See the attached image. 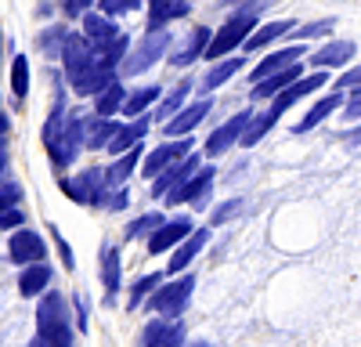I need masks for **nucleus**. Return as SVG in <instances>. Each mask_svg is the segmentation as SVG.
<instances>
[{
	"mask_svg": "<svg viewBox=\"0 0 361 347\" xmlns=\"http://www.w3.org/2000/svg\"><path fill=\"white\" fill-rule=\"evenodd\" d=\"M148 29H163L166 22H170V4L173 0H148Z\"/></svg>",
	"mask_w": 361,
	"mask_h": 347,
	"instance_id": "a19ab883",
	"label": "nucleus"
},
{
	"mask_svg": "<svg viewBox=\"0 0 361 347\" xmlns=\"http://www.w3.org/2000/svg\"><path fill=\"white\" fill-rule=\"evenodd\" d=\"M62 76H66V83H73L90 62H94V47H90L87 40H83V33H66V44H62Z\"/></svg>",
	"mask_w": 361,
	"mask_h": 347,
	"instance_id": "6e6552de",
	"label": "nucleus"
},
{
	"mask_svg": "<svg viewBox=\"0 0 361 347\" xmlns=\"http://www.w3.org/2000/svg\"><path fill=\"white\" fill-rule=\"evenodd\" d=\"M238 210H243V199H228V202H221V207L214 210V221H217V224H224V221H231Z\"/></svg>",
	"mask_w": 361,
	"mask_h": 347,
	"instance_id": "de8ad7c7",
	"label": "nucleus"
},
{
	"mask_svg": "<svg viewBox=\"0 0 361 347\" xmlns=\"http://www.w3.org/2000/svg\"><path fill=\"white\" fill-rule=\"evenodd\" d=\"M159 282H163V275H159V272H152V275H141V279L130 286V304H127V308L134 311V308H137V304H141L148 293H152V289H156Z\"/></svg>",
	"mask_w": 361,
	"mask_h": 347,
	"instance_id": "4c0bfd02",
	"label": "nucleus"
},
{
	"mask_svg": "<svg viewBox=\"0 0 361 347\" xmlns=\"http://www.w3.org/2000/svg\"><path fill=\"white\" fill-rule=\"evenodd\" d=\"M214 178H217L214 166H199V170L188 174V178L180 181L173 192H166V202H202L206 192L214 188Z\"/></svg>",
	"mask_w": 361,
	"mask_h": 347,
	"instance_id": "9d476101",
	"label": "nucleus"
},
{
	"mask_svg": "<svg viewBox=\"0 0 361 347\" xmlns=\"http://www.w3.org/2000/svg\"><path fill=\"white\" fill-rule=\"evenodd\" d=\"M29 347H47V343H44L40 336H33V340H29Z\"/></svg>",
	"mask_w": 361,
	"mask_h": 347,
	"instance_id": "13d9d810",
	"label": "nucleus"
},
{
	"mask_svg": "<svg viewBox=\"0 0 361 347\" xmlns=\"http://www.w3.org/2000/svg\"><path fill=\"white\" fill-rule=\"evenodd\" d=\"M0 47H4V37H0Z\"/></svg>",
	"mask_w": 361,
	"mask_h": 347,
	"instance_id": "052dcab7",
	"label": "nucleus"
},
{
	"mask_svg": "<svg viewBox=\"0 0 361 347\" xmlns=\"http://www.w3.org/2000/svg\"><path fill=\"white\" fill-rule=\"evenodd\" d=\"M98 8H102V15L116 18V15H127V11H137V8H141V0H98Z\"/></svg>",
	"mask_w": 361,
	"mask_h": 347,
	"instance_id": "79ce46f5",
	"label": "nucleus"
},
{
	"mask_svg": "<svg viewBox=\"0 0 361 347\" xmlns=\"http://www.w3.org/2000/svg\"><path fill=\"white\" fill-rule=\"evenodd\" d=\"M264 11V0H250V4L238 8L224 25H221V33L209 37V47H206V58H224L228 51H235L238 44H243L250 33H253V25H257V15Z\"/></svg>",
	"mask_w": 361,
	"mask_h": 347,
	"instance_id": "f03ea898",
	"label": "nucleus"
},
{
	"mask_svg": "<svg viewBox=\"0 0 361 347\" xmlns=\"http://www.w3.org/2000/svg\"><path fill=\"white\" fill-rule=\"evenodd\" d=\"M192 289H195V275H180V279H173V282H159L156 289H152V311L156 315H166V318H177L180 311L188 308V300H192Z\"/></svg>",
	"mask_w": 361,
	"mask_h": 347,
	"instance_id": "423d86ee",
	"label": "nucleus"
},
{
	"mask_svg": "<svg viewBox=\"0 0 361 347\" xmlns=\"http://www.w3.org/2000/svg\"><path fill=\"white\" fill-rule=\"evenodd\" d=\"M22 185L18 181H0V210H11V207H22Z\"/></svg>",
	"mask_w": 361,
	"mask_h": 347,
	"instance_id": "ea45409f",
	"label": "nucleus"
},
{
	"mask_svg": "<svg viewBox=\"0 0 361 347\" xmlns=\"http://www.w3.org/2000/svg\"><path fill=\"white\" fill-rule=\"evenodd\" d=\"M188 15V0H173L170 4V18H185Z\"/></svg>",
	"mask_w": 361,
	"mask_h": 347,
	"instance_id": "603ef678",
	"label": "nucleus"
},
{
	"mask_svg": "<svg viewBox=\"0 0 361 347\" xmlns=\"http://www.w3.org/2000/svg\"><path fill=\"white\" fill-rule=\"evenodd\" d=\"M286 33H293V22H289V18H279V22H267V25H260L257 33H250L243 44H246V51H260V47L275 44V40H279V37H286Z\"/></svg>",
	"mask_w": 361,
	"mask_h": 347,
	"instance_id": "c756f323",
	"label": "nucleus"
},
{
	"mask_svg": "<svg viewBox=\"0 0 361 347\" xmlns=\"http://www.w3.org/2000/svg\"><path fill=\"white\" fill-rule=\"evenodd\" d=\"M141 152H145V145H141V141H137V145H130L127 152H119V156L109 163V170H105V188H123V185L130 181V174L137 170Z\"/></svg>",
	"mask_w": 361,
	"mask_h": 347,
	"instance_id": "a211bd4d",
	"label": "nucleus"
},
{
	"mask_svg": "<svg viewBox=\"0 0 361 347\" xmlns=\"http://www.w3.org/2000/svg\"><path fill=\"white\" fill-rule=\"evenodd\" d=\"M66 33H69L66 25H47V29H40L37 47H40L47 58H58V54H62V44H66Z\"/></svg>",
	"mask_w": 361,
	"mask_h": 347,
	"instance_id": "72a5a7b5",
	"label": "nucleus"
},
{
	"mask_svg": "<svg viewBox=\"0 0 361 347\" xmlns=\"http://www.w3.org/2000/svg\"><path fill=\"white\" fill-rule=\"evenodd\" d=\"M83 138H87V116L83 112H66V123L58 130V138L47 145V159L54 170H69L76 159H80V149H83Z\"/></svg>",
	"mask_w": 361,
	"mask_h": 347,
	"instance_id": "7ed1b4c3",
	"label": "nucleus"
},
{
	"mask_svg": "<svg viewBox=\"0 0 361 347\" xmlns=\"http://www.w3.org/2000/svg\"><path fill=\"white\" fill-rule=\"evenodd\" d=\"M250 116H253V112H238V116H231L224 127H217L214 134H209V138H206V156H224L231 145L243 138V130H246V123H250Z\"/></svg>",
	"mask_w": 361,
	"mask_h": 347,
	"instance_id": "2eb2a0df",
	"label": "nucleus"
},
{
	"mask_svg": "<svg viewBox=\"0 0 361 347\" xmlns=\"http://www.w3.org/2000/svg\"><path fill=\"white\" fill-rule=\"evenodd\" d=\"M11 95H15L18 105H22L25 95H29V58H25V54H15V58H11Z\"/></svg>",
	"mask_w": 361,
	"mask_h": 347,
	"instance_id": "473e14b6",
	"label": "nucleus"
},
{
	"mask_svg": "<svg viewBox=\"0 0 361 347\" xmlns=\"http://www.w3.org/2000/svg\"><path fill=\"white\" fill-rule=\"evenodd\" d=\"M340 102H343V91H333V95H325L322 102H314V109H311L300 123H296V134H307L311 127H318L329 112H336V109H340Z\"/></svg>",
	"mask_w": 361,
	"mask_h": 347,
	"instance_id": "7c9ffc66",
	"label": "nucleus"
},
{
	"mask_svg": "<svg viewBox=\"0 0 361 347\" xmlns=\"http://www.w3.org/2000/svg\"><path fill=\"white\" fill-rule=\"evenodd\" d=\"M25 224V210L22 207H11V210H0V231H15Z\"/></svg>",
	"mask_w": 361,
	"mask_h": 347,
	"instance_id": "37998d69",
	"label": "nucleus"
},
{
	"mask_svg": "<svg viewBox=\"0 0 361 347\" xmlns=\"http://www.w3.org/2000/svg\"><path fill=\"white\" fill-rule=\"evenodd\" d=\"M4 170H8V141L0 138V181H4Z\"/></svg>",
	"mask_w": 361,
	"mask_h": 347,
	"instance_id": "5fc2aeb1",
	"label": "nucleus"
},
{
	"mask_svg": "<svg viewBox=\"0 0 361 347\" xmlns=\"http://www.w3.org/2000/svg\"><path fill=\"white\" fill-rule=\"evenodd\" d=\"M209 37H214V33H209L206 25H195L192 33H188V40H185V47H180V51L170 58V62H173V66H180V69H185V66H192L195 58H202V54H206V47H209Z\"/></svg>",
	"mask_w": 361,
	"mask_h": 347,
	"instance_id": "a878e982",
	"label": "nucleus"
},
{
	"mask_svg": "<svg viewBox=\"0 0 361 347\" xmlns=\"http://www.w3.org/2000/svg\"><path fill=\"white\" fill-rule=\"evenodd\" d=\"M8 257L15 260V264H37V260H44L47 257V243H44V236L40 231H33V228H15L11 231V239H8Z\"/></svg>",
	"mask_w": 361,
	"mask_h": 347,
	"instance_id": "0eeeda50",
	"label": "nucleus"
},
{
	"mask_svg": "<svg viewBox=\"0 0 361 347\" xmlns=\"http://www.w3.org/2000/svg\"><path fill=\"white\" fill-rule=\"evenodd\" d=\"M357 83H361V66H354L350 73H343L336 80V91H347V87H357Z\"/></svg>",
	"mask_w": 361,
	"mask_h": 347,
	"instance_id": "8fccbe9b",
	"label": "nucleus"
},
{
	"mask_svg": "<svg viewBox=\"0 0 361 347\" xmlns=\"http://www.w3.org/2000/svg\"><path fill=\"white\" fill-rule=\"evenodd\" d=\"M347 116L354 120V116H361V83L354 87V95H350V102H347Z\"/></svg>",
	"mask_w": 361,
	"mask_h": 347,
	"instance_id": "3c124183",
	"label": "nucleus"
},
{
	"mask_svg": "<svg viewBox=\"0 0 361 347\" xmlns=\"http://www.w3.org/2000/svg\"><path fill=\"white\" fill-rule=\"evenodd\" d=\"M300 73H304V66H300V62H289L286 69H279V73H271V76L257 80V83H253V98H275L279 91H286L293 80H300Z\"/></svg>",
	"mask_w": 361,
	"mask_h": 347,
	"instance_id": "5701e85b",
	"label": "nucleus"
},
{
	"mask_svg": "<svg viewBox=\"0 0 361 347\" xmlns=\"http://www.w3.org/2000/svg\"><path fill=\"white\" fill-rule=\"evenodd\" d=\"M58 185H62V192H66L73 202H80V207H102V199H105V192H109L102 166H87V170L73 174V178H62Z\"/></svg>",
	"mask_w": 361,
	"mask_h": 347,
	"instance_id": "39448f33",
	"label": "nucleus"
},
{
	"mask_svg": "<svg viewBox=\"0 0 361 347\" xmlns=\"http://www.w3.org/2000/svg\"><path fill=\"white\" fill-rule=\"evenodd\" d=\"M188 333H185V322H173V318H156L148 322L145 333H141V347H185Z\"/></svg>",
	"mask_w": 361,
	"mask_h": 347,
	"instance_id": "f8f14e48",
	"label": "nucleus"
},
{
	"mask_svg": "<svg viewBox=\"0 0 361 347\" xmlns=\"http://www.w3.org/2000/svg\"><path fill=\"white\" fill-rule=\"evenodd\" d=\"M246 62H243V58H224V62H217L214 69H209L206 73V87H221L224 80H231L238 69H243Z\"/></svg>",
	"mask_w": 361,
	"mask_h": 347,
	"instance_id": "c9c22d12",
	"label": "nucleus"
},
{
	"mask_svg": "<svg viewBox=\"0 0 361 347\" xmlns=\"http://www.w3.org/2000/svg\"><path fill=\"white\" fill-rule=\"evenodd\" d=\"M159 224H163V214H145V217L127 224V239H148Z\"/></svg>",
	"mask_w": 361,
	"mask_h": 347,
	"instance_id": "e433bc0d",
	"label": "nucleus"
},
{
	"mask_svg": "<svg viewBox=\"0 0 361 347\" xmlns=\"http://www.w3.org/2000/svg\"><path fill=\"white\" fill-rule=\"evenodd\" d=\"M170 44H173V37L166 33V29H148V33L137 40V47L123 54V62H119V69H123L127 76L152 69V66L159 62V58L170 51Z\"/></svg>",
	"mask_w": 361,
	"mask_h": 347,
	"instance_id": "20e7f679",
	"label": "nucleus"
},
{
	"mask_svg": "<svg viewBox=\"0 0 361 347\" xmlns=\"http://www.w3.org/2000/svg\"><path fill=\"white\" fill-rule=\"evenodd\" d=\"M47 286H51V264L37 260V264H25L22 268V275H18V293L22 297H40Z\"/></svg>",
	"mask_w": 361,
	"mask_h": 347,
	"instance_id": "393cba45",
	"label": "nucleus"
},
{
	"mask_svg": "<svg viewBox=\"0 0 361 347\" xmlns=\"http://www.w3.org/2000/svg\"><path fill=\"white\" fill-rule=\"evenodd\" d=\"M76 318H80V333H87V304L80 300V293H76Z\"/></svg>",
	"mask_w": 361,
	"mask_h": 347,
	"instance_id": "864d4df0",
	"label": "nucleus"
},
{
	"mask_svg": "<svg viewBox=\"0 0 361 347\" xmlns=\"http://www.w3.org/2000/svg\"><path fill=\"white\" fill-rule=\"evenodd\" d=\"M209 243V231L206 228H195V231H188V236L185 239H180L177 246H173V257H170V264H166V272H185L188 264H192V260L202 253V246Z\"/></svg>",
	"mask_w": 361,
	"mask_h": 347,
	"instance_id": "f3484780",
	"label": "nucleus"
},
{
	"mask_svg": "<svg viewBox=\"0 0 361 347\" xmlns=\"http://www.w3.org/2000/svg\"><path fill=\"white\" fill-rule=\"evenodd\" d=\"M123 123H116L112 116H87V138H83V149L90 152H105V145L116 138V130Z\"/></svg>",
	"mask_w": 361,
	"mask_h": 347,
	"instance_id": "4be33fe9",
	"label": "nucleus"
},
{
	"mask_svg": "<svg viewBox=\"0 0 361 347\" xmlns=\"http://www.w3.org/2000/svg\"><path fill=\"white\" fill-rule=\"evenodd\" d=\"M127 202H130L127 188H109V192H105V199H102V207H109V210H123Z\"/></svg>",
	"mask_w": 361,
	"mask_h": 347,
	"instance_id": "49530a36",
	"label": "nucleus"
},
{
	"mask_svg": "<svg viewBox=\"0 0 361 347\" xmlns=\"http://www.w3.org/2000/svg\"><path fill=\"white\" fill-rule=\"evenodd\" d=\"M300 58H304V44H289L282 51H271L260 66H253V83L264 80V76H271V73H279V69H286L289 62H300Z\"/></svg>",
	"mask_w": 361,
	"mask_h": 347,
	"instance_id": "b1692460",
	"label": "nucleus"
},
{
	"mask_svg": "<svg viewBox=\"0 0 361 347\" xmlns=\"http://www.w3.org/2000/svg\"><path fill=\"white\" fill-rule=\"evenodd\" d=\"M195 170H199V156H192V152H188L180 163H173V166H166V170H159V174H156L152 195H156V199H163L166 192H173V188H177L180 181H185L188 174H195Z\"/></svg>",
	"mask_w": 361,
	"mask_h": 347,
	"instance_id": "aec40b11",
	"label": "nucleus"
},
{
	"mask_svg": "<svg viewBox=\"0 0 361 347\" xmlns=\"http://www.w3.org/2000/svg\"><path fill=\"white\" fill-rule=\"evenodd\" d=\"M318 87H325V69H318V73H311V76H300V80H293L289 87H286V91H279L275 98H271V116H275V120H279V116L282 112H289L300 98H307V95H314L318 91Z\"/></svg>",
	"mask_w": 361,
	"mask_h": 347,
	"instance_id": "1a4fd4ad",
	"label": "nucleus"
},
{
	"mask_svg": "<svg viewBox=\"0 0 361 347\" xmlns=\"http://www.w3.org/2000/svg\"><path fill=\"white\" fill-rule=\"evenodd\" d=\"M209 105H214L209 98H199V102H195V105H188V109H177V112L170 116V120L163 123V127H166V138H185V134H192V130L206 120Z\"/></svg>",
	"mask_w": 361,
	"mask_h": 347,
	"instance_id": "dca6fc26",
	"label": "nucleus"
},
{
	"mask_svg": "<svg viewBox=\"0 0 361 347\" xmlns=\"http://www.w3.org/2000/svg\"><path fill=\"white\" fill-rule=\"evenodd\" d=\"M271 127H275V116H271V112H264V116H250V123H246V130H243V138H238V141H243L246 149H253V145H257Z\"/></svg>",
	"mask_w": 361,
	"mask_h": 347,
	"instance_id": "f704fd0d",
	"label": "nucleus"
},
{
	"mask_svg": "<svg viewBox=\"0 0 361 347\" xmlns=\"http://www.w3.org/2000/svg\"><path fill=\"white\" fill-rule=\"evenodd\" d=\"M163 91H159V87L156 83H148V87H137V91H127V102H123V112L127 116H141L148 105H152L156 98H159Z\"/></svg>",
	"mask_w": 361,
	"mask_h": 347,
	"instance_id": "2f4dec72",
	"label": "nucleus"
},
{
	"mask_svg": "<svg viewBox=\"0 0 361 347\" xmlns=\"http://www.w3.org/2000/svg\"><path fill=\"white\" fill-rule=\"evenodd\" d=\"M192 347H209V343H192Z\"/></svg>",
	"mask_w": 361,
	"mask_h": 347,
	"instance_id": "bf43d9fd",
	"label": "nucleus"
},
{
	"mask_svg": "<svg viewBox=\"0 0 361 347\" xmlns=\"http://www.w3.org/2000/svg\"><path fill=\"white\" fill-rule=\"evenodd\" d=\"M51 239H54L58 253H62V264H66V268H76V260H73V250H69V243L62 239V231H58L54 224H51Z\"/></svg>",
	"mask_w": 361,
	"mask_h": 347,
	"instance_id": "09e8293b",
	"label": "nucleus"
},
{
	"mask_svg": "<svg viewBox=\"0 0 361 347\" xmlns=\"http://www.w3.org/2000/svg\"><path fill=\"white\" fill-rule=\"evenodd\" d=\"M148 127H152V116L148 112H141V116H134V123H127V127H119L116 130V138L105 145V152L109 156H119V152H127L130 145H137L145 134H148Z\"/></svg>",
	"mask_w": 361,
	"mask_h": 347,
	"instance_id": "412c9836",
	"label": "nucleus"
},
{
	"mask_svg": "<svg viewBox=\"0 0 361 347\" xmlns=\"http://www.w3.org/2000/svg\"><path fill=\"white\" fill-rule=\"evenodd\" d=\"M192 152V141L188 138H177V141H163L159 149H152L148 152V159H145V166H141V174L145 178H156L159 170H166V166H173V163H180Z\"/></svg>",
	"mask_w": 361,
	"mask_h": 347,
	"instance_id": "9b49d317",
	"label": "nucleus"
},
{
	"mask_svg": "<svg viewBox=\"0 0 361 347\" xmlns=\"http://www.w3.org/2000/svg\"><path fill=\"white\" fill-rule=\"evenodd\" d=\"M37 336L47 347H73V318H69V304L62 293H40V308H37Z\"/></svg>",
	"mask_w": 361,
	"mask_h": 347,
	"instance_id": "f257e3e1",
	"label": "nucleus"
},
{
	"mask_svg": "<svg viewBox=\"0 0 361 347\" xmlns=\"http://www.w3.org/2000/svg\"><path fill=\"white\" fill-rule=\"evenodd\" d=\"M343 138H347V141H361V127H357V130H347Z\"/></svg>",
	"mask_w": 361,
	"mask_h": 347,
	"instance_id": "4d7b16f0",
	"label": "nucleus"
},
{
	"mask_svg": "<svg viewBox=\"0 0 361 347\" xmlns=\"http://www.w3.org/2000/svg\"><path fill=\"white\" fill-rule=\"evenodd\" d=\"M112 73H116V66H109L105 58L98 54L94 62H90V66H87V69H83V73H80V76H76L69 87H73V95H80V98H87V95L94 98L105 83H112Z\"/></svg>",
	"mask_w": 361,
	"mask_h": 347,
	"instance_id": "ddd939ff",
	"label": "nucleus"
},
{
	"mask_svg": "<svg viewBox=\"0 0 361 347\" xmlns=\"http://www.w3.org/2000/svg\"><path fill=\"white\" fill-rule=\"evenodd\" d=\"M188 91H192V83L185 80V83H180V87H177V91H170V95H163V105H159V120H163V123H166V120H170V116H173V112L180 109V102H185V95H188Z\"/></svg>",
	"mask_w": 361,
	"mask_h": 347,
	"instance_id": "58836bf2",
	"label": "nucleus"
},
{
	"mask_svg": "<svg viewBox=\"0 0 361 347\" xmlns=\"http://www.w3.org/2000/svg\"><path fill=\"white\" fill-rule=\"evenodd\" d=\"M322 33H333V18H322V22H314V25L296 29V40L304 44V40H311V37H322Z\"/></svg>",
	"mask_w": 361,
	"mask_h": 347,
	"instance_id": "a18cd8bd",
	"label": "nucleus"
},
{
	"mask_svg": "<svg viewBox=\"0 0 361 347\" xmlns=\"http://www.w3.org/2000/svg\"><path fill=\"white\" fill-rule=\"evenodd\" d=\"M123 102H127V87L112 80L94 95V116H116L119 109H123Z\"/></svg>",
	"mask_w": 361,
	"mask_h": 347,
	"instance_id": "c85d7f7f",
	"label": "nucleus"
},
{
	"mask_svg": "<svg viewBox=\"0 0 361 347\" xmlns=\"http://www.w3.org/2000/svg\"><path fill=\"white\" fill-rule=\"evenodd\" d=\"M8 127H11V120H8V116H4V112H0V138H4V134H8Z\"/></svg>",
	"mask_w": 361,
	"mask_h": 347,
	"instance_id": "6e6d98bb",
	"label": "nucleus"
},
{
	"mask_svg": "<svg viewBox=\"0 0 361 347\" xmlns=\"http://www.w3.org/2000/svg\"><path fill=\"white\" fill-rule=\"evenodd\" d=\"M192 231V221H185V217H177V221H163L152 236H148V253H166V250H173L180 239H185Z\"/></svg>",
	"mask_w": 361,
	"mask_h": 347,
	"instance_id": "6ab92c4d",
	"label": "nucleus"
},
{
	"mask_svg": "<svg viewBox=\"0 0 361 347\" xmlns=\"http://www.w3.org/2000/svg\"><path fill=\"white\" fill-rule=\"evenodd\" d=\"M116 37H119V25L109 15H102V11H87L83 15V40L94 47V54H102Z\"/></svg>",
	"mask_w": 361,
	"mask_h": 347,
	"instance_id": "4468645a",
	"label": "nucleus"
},
{
	"mask_svg": "<svg viewBox=\"0 0 361 347\" xmlns=\"http://www.w3.org/2000/svg\"><path fill=\"white\" fill-rule=\"evenodd\" d=\"M354 58V44L350 40H329L314 58H311V66H318V69H336V66H347Z\"/></svg>",
	"mask_w": 361,
	"mask_h": 347,
	"instance_id": "bb28decb",
	"label": "nucleus"
},
{
	"mask_svg": "<svg viewBox=\"0 0 361 347\" xmlns=\"http://www.w3.org/2000/svg\"><path fill=\"white\" fill-rule=\"evenodd\" d=\"M119 279H123V268H119V250L116 246H102V286H105V300H112L119 293Z\"/></svg>",
	"mask_w": 361,
	"mask_h": 347,
	"instance_id": "cd10ccee",
	"label": "nucleus"
},
{
	"mask_svg": "<svg viewBox=\"0 0 361 347\" xmlns=\"http://www.w3.org/2000/svg\"><path fill=\"white\" fill-rule=\"evenodd\" d=\"M54 4L62 8V11L69 15V18H83V15H87L90 8H94V0H54Z\"/></svg>",
	"mask_w": 361,
	"mask_h": 347,
	"instance_id": "c03bdc74",
	"label": "nucleus"
}]
</instances>
